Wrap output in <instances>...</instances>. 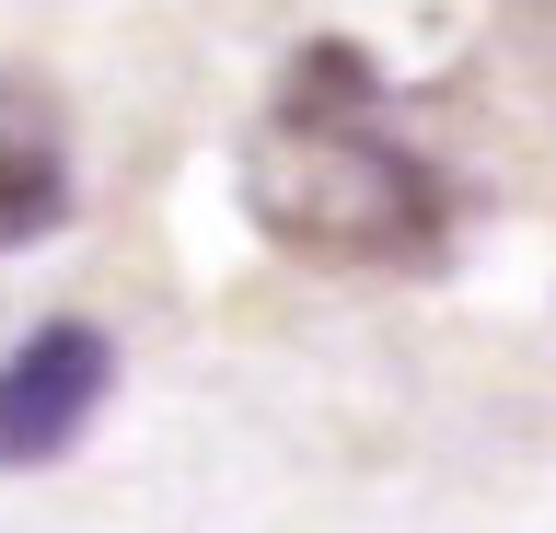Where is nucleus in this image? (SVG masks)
Instances as JSON below:
<instances>
[{"instance_id":"obj_2","label":"nucleus","mask_w":556,"mask_h":533,"mask_svg":"<svg viewBox=\"0 0 556 533\" xmlns=\"http://www.w3.org/2000/svg\"><path fill=\"white\" fill-rule=\"evenodd\" d=\"M104 337L93 325H35L24 348L0 359V464H47L70 453V429L104 406Z\"/></svg>"},{"instance_id":"obj_1","label":"nucleus","mask_w":556,"mask_h":533,"mask_svg":"<svg viewBox=\"0 0 556 533\" xmlns=\"http://www.w3.org/2000/svg\"><path fill=\"white\" fill-rule=\"evenodd\" d=\"M243 210H255L267 244L325 255V267H394V255H417L441 232L429 175H417L359 105H313V81L255 128V151H243Z\"/></svg>"},{"instance_id":"obj_3","label":"nucleus","mask_w":556,"mask_h":533,"mask_svg":"<svg viewBox=\"0 0 556 533\" xmlns=\"http://www.w3.org/2000/svg\"><path fill=\"white\" fill-rule=\"evenodd\" d=\"M70 210V175H59V128L35 105L24 81H0V244H35V232H59Z\"/></svg>"}]
</instances>
